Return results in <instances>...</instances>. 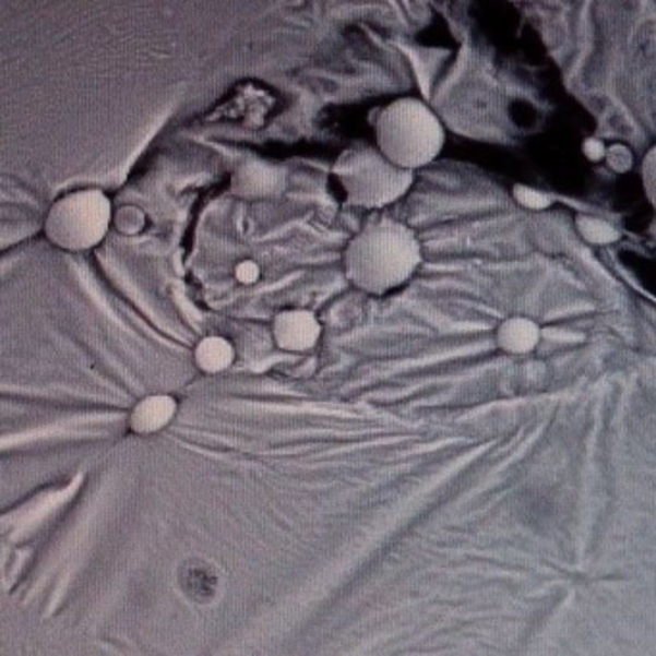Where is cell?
<instances>
[{
  "mask_svg": "<svg viewBox=\"0 0 656 656\" xmlns=\"http://www.w3.org/2000/svg\"><path fill=\"white\" fill-rule=\"evenodd\" d=\"M421 244L410 227L393 218L368 222L350 239L343 267L350 285L370 295H385L405 285L421 264Z\"/></svg>",
  "mask_w": 656,
  "mask_h": 656,
  "instance_id": "cell-1",
  "label": "cell"
},
{
  "mask_svg": "<svg viewBox=\"0 0 656 656\" xmlns=\"http://www.w3.org/2000/svg\"><path fill=\"white\" fill-rule=\"evenodd\" d=\"M375 146L398 168L418 170L443 151L445 128L420 98H397L378 114Z\"/></svg>",
  "mask_w": 656,
  "mask_h": 656,
  "instance_id": "cell-2",
  "label": "cell"
},
{
  "mask_svg": "<svg viewBox=\"0 0 656 656\" xmlns=\"http://www.w3.org/2000/svg\"><path fill=\"white\" fill-rule=\"evenodd\" d=\"M333 178L345 191V201L360 208H383L397 203L414 183V171L398 168L375 145L345 148L333 163Z\"/></svg>",
  "mask_w": 656,
  "mask_h": 656,
  "instance_id": "cell-3",
  "label": "cell"
},
{
  "mask_svg": "<svg viewBox=\"0 0 656 656\" xmlns=\"http://www.w3.org/2000/svg\"><path fill=\"white\" fill-rule=\"evenodd\" d=\"M114 224L112 201L100 189L60 196L45 219V236L64 251L82 252L103 243Z\"/></svg>",
  "mask_w": 656,
  "mask_h": 656,
  "instance_id": "cell-4",
  "label": "cell"
},
{
  "mask_svg": "<svg viewBox=\"0 0 656 656\" xmlns=\"http://www.w3.org/2000/svg\"><path fill=\"white\" fill-rule=\"evenodd\" d=\"M176 582L181 595L199 608L216 607L226 593V575L222 568L203 557L181 560Z\"/></svg>",
  "mask_w": 656,
  "mask_h": 656,
  "instance_id": "cell-5",
  "label": "cell"
},
{
  "mask_svg": "<svg viewBox=\"0 0 656 656\" xmlns=\"http://www.w3.org/2000/svg\"><path fill=\"white\" fill-rule=\"evenodd\" d=\"M287 187V174L282 164L266 158H247L229 179V191L241 199H267L282 195Z\"/></svg>",
  "mask_w": 656,
  "mask_h": 656,
  "instance_id": "cell-6",
  "label": "cell"
},
{
  "mask_svg": "<svg viewBox=\"0 0 656 656\" xmlns=\"http://www.w3.org/2000/svg\"><path fill=\"white\" fill-rule=\"evenodd\" d=\"M272 335L277 347L289 353H307L317 347L322 325L310 310L291 308L282 310L272 324Z\"/></svg>",
  "mask_w": 656,
  "mask_h": 656,
  "instance_id": "cell-7",
  "label": "cell"
},
{
  "mask_svg": "<svg viewBox=\"0 0 656 656\" xmlns=\"http://www.w3.org/2000/svg\"><path fill=\"white\" fill-rule=\"evenodd\" d=\"M178 414V401L170 395H148L133 406L130 430L138 436H148L164 430Z\"/></svg>",
  "mask_w": 656,
  "mask_h": 656,
  "instance_id": "cell-8",
  "label": "cell"
},
{
  "mask_svg": "<svg viewBox=\"0 0 656 656\" xmlns=\"http://www.w3.org/2000/svg\"><path fill=\"white\" fill-rule=\"evenodd\" d=\"M541 337L539 325L527 318H511L497 330V343L511 355H526L537 347Z\"/></svg>",
  "mask_w": 656,
  "mask_h": 656,
  "instance_id": "cell-9",
  "label": "cell"
},
{
  "mask_svg": "<svg viewBox=\"0 0 656 656\" xmlns=\"http://www.w3.org/2000/svg\"><path fill=\"white\" fill-rule=\"evenodd\" d=\"M195 366L201 372L214 375V373L226 372L227 368L236 362V347L231 341L222 335H208L196 343Z\"/></svg>",
  "mask_w": 656,
  "mask_h": 656,
  "instance_id": "cell-10",
  "label": "cell"
},
{
  "mask_svg": "<svg viewBox=\"0 0 656 656\" xmlns=\"http://www.w3.org/2000/svg\"><path fill=\"white\" fill-rule=\"evenodd\" d=\"M114 226L126 236H135L146 226V214L138 206H123L122 211L114 214Z\"/></svg>",
  "mask_w": 656,
  "mask_h": 656,
  "instance_id": "cell-11",
  "label": "cell"
},
{
  "mask_svg": "<svg viewBox=\"0 0 656 656\" xmlns=\"http://www.w3.org/2000/svg\"><path fill=\"white\" fill-rule=\"evenodd\" d=\"M641 181H643V189H645L648 203L656 211V145L653 148H648V153L643 158V164H641Z\"/></svg>",
  "mask_w": 656,
  "mask_h": 656,
  "instance_id": "cell-12",
  "label": "cell"
},
{
  "mask_svg": "<svg viewBox=\"0 0 656 656\" xmlns=\"http://www.w3.org/2000/svg\"><path fill=\"white\" fill-rule=\"evenodd\" d=\"M260 274L262 272H260L259 262H254V260H243V262H239L236 266V277L239 284H257L260 279Z\"/></svg>",
  "mask_w": 656,
  "mask_h": 656,
  "instance_id": "cell-13",
  "label": "cell"
}]
</instances>
